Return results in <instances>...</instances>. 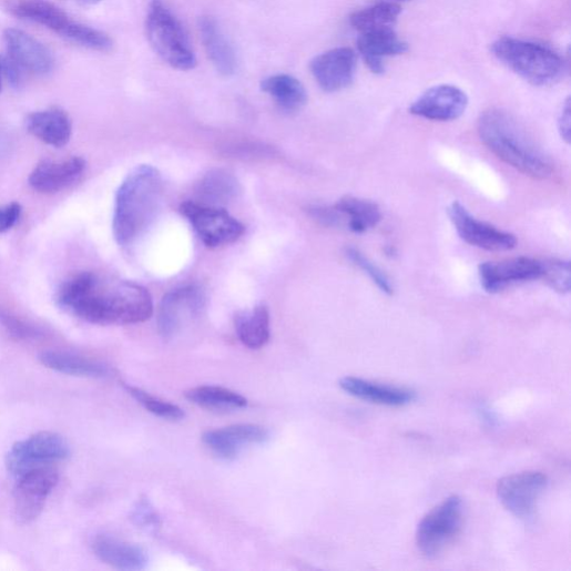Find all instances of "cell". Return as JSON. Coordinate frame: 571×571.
Returning <instances> with one entry per match:
<instances>
[{"instance_id":"1","label":"cell","mask_w":571,"mask_h":571,"mask_svg":"<svg viewBox=\"0 0 571 571\" xmlns=\"http://www.w3.org/2000/svg\"><path fill=\"white\" fill-rule=\"evenodd\" d=\"M58 302L63 309L95 325L140 324L153 314V302L144 287L93 273H81L67 281Z\"/></svg>"},{"instance_id":"2","label":"cell","mask_w":571,"mask_h":571,"mask_svg":"<svg viewBox=\"0 0 571 571\" xmlns=\"http://www.w3.org/2000/svg\"><path fill=\"white\" fill-rule=\"evenodd\" d=\"M163 194V180L151 165L133 169L120 185L114 207L113 234L120 246L137 241L154 221Z\"/></svg>"},{"instance_id":"3","label":"cell","mask_w":571,"mask_h":571,"mask_svg":"<svg viewBox=\"0 0 571 571\" xmlns=\"http://www.w3.org/2000/svg\"><path fill=\"white\" fill-rule=\"evenodd\" d=\"M483 144L500 160L534 179H547L552 163L518 120L504 110L491 109L478 121Z\"/></svg>"},{"instance_id":"4","label":"cell","mask_w":571,"mask_h":571,"mask_svg":"<svg viewBox=\"0 0 571 571\" xmlns=\"http://www.w3.org/2000/svg\"><path fill=\"white\" fill-rule=\"evenodd\" d=\"M492 54L507 68L534 86L557 81L564 70L563 59L552 49L514 38H500Z\"/></svg>"},{"instance_id":"5","label":"cell","mask_w":571,"mask_h":571,"mask_svg":"<svg viewBox=\"0 0 571 571\" xmlns=\"http://www.w3.org/2000/svg\"><path fill=\"white\" fill-rule=\"evenodd\" d=\"M12 16L42 26L61 38L96 52H110L113 41L102 31L79 23L48 0H10Z\"/></svg>"},{"instance_id":"6","label":"cell","mask_w":571,"mask_h":571,"mask_svg":"<svg viewBox=\"0 0 571 571\" xmlns=\"http://www.w3.org/2000/svg\"><path fill=\"white\" fill-rule=\"evenodd\" d=\"M145 29L151 48L171 68L190 71L197 67L196 53L184 27L161 0L150 3Z\"/></svg>"},{"instance_id":"7","label":"cell","mask_w":571,"mask_h":571,"mask_svg":"<svg viewBox=\"0 0 571 571\" xmlns=\"http://www.w3.org/2000/svg\"><path fill=\"white\" fill-rule=\"evenodd\" d=\"M462 522V499L449 497L420 521L416 534L419 551L430 559L439 557L459 534Z\"/></svg>"},{"instance_id":"8","label":"cell","mask_w":571,"mask_h":571,"mask_svg":"<svg viewBox=\"0 0 571 571\" xmlns=\"http://www.w3.org/2000/svg\"><path fill=\"white\" fill-rule=\"evenodd\" d=\"M71 455L70 445L60 435L43 431L16 443L7 455L6 465L16 478L43 467H52Z\"/></svg>"},{"instance_id":"9","label":"cell","mask_w":571,"mask_h":571,"mask_svg":"<svg viewBox=\"0 0 571 571\" xmlns=\"http://www.w3.org/2000/svg\"><path fill=\"white\" fill-rule=\"evenodd\" d=\"M180 212L210 248L234 244L245 233L244 225L225 210L187 202L182 204Z\"/></svg>"},{"instance_id":"10","label":"cell","mask_w":571,"mask_h":571,"mask_svg":"<svg viewBox=\"0 0 571 571\" xmlns=\"http://www.w3.org/2000/svg\"><path fill=\"white\" fill-rule=\"evenodd\" d=\"M17 479L13 494L16 517L20 523L29 524L43 512L60 476L52 466L34 469Z\"/></svg>"},{"instance_id":"11","label":"cell","mask_w":571,"mask_h":571,"mask_svg":"<svg viewBox=\"0 0 571 571\" xmlns=\"http://www.w3.org/2000/svg\"><path fill=\"white\" fill-rule=\"evenodd\" d=\"M206 307L202 288L187 286L166 294L159 308L157 327L164 339L174 337L187 323L198 318Z\"/></svg>"},{"instance_id":"12","label":"cell","mask_w":571,"mask_h":571,"mask_svg":"<svg viewBox=\"0 0 571 571\" xmlns=\"http://www.w3.org/2000/svg\"><path fill=\"white\" fill-rule=\"evenodd\" d=\"M548 485L547 477L537 471H527L502 478L497 493L502 506L514 517L529 520Z\"/></svg>"},{"instance_id":"13","label":"cell","mask_w":571,"mask_h":571,"mask_svg":"<svg viewBox=\"0 0 571 571\" xmlns=\"http://www.w3.org/2000/svg\"><path fill=\"white\" fill-rule=\"evenodd\" d=\"M449 217L459 236L471 246L489 252H508L517 245L512 234L477 220L458 202L450 206Z\"/></svg>"},{"instance_id":"14","label":"cell","mask_w":571,"mask_h":571,"mask_svg":"<svg viewBox=\"0 0 571 571\" xmlns=\"http://www.w3.org/2000/svg\"><path fill=\"white\" fill-rule=\"evenodd\" d=\"M310 72L319 88L334 93L348 88L356 73V54L351 49L338 48L316 57Z\"/></svg>"},{"instance_id":"15","label":"cell","mask_w":571,"mask_h":571,"mask_svg":"<svg viewBox=\"0 0 571 571\" xmlns=\"http://www.w3.org/2000/svg\"><path fill=\"white\" fill-rule=\"evenodd\" d=\"M467 94L455 85H438L425 92L411 106L410 113L427 120L449 122L467 110Z\"/></svg>"},{"instance_id":"16","label":"cell","mask_w":571,"mask_h":571,"mask_svg":"<svg viewBox=\"0 0 571 571\" xmlns=\"http://www.w3.org/2000/svg\"><path fill=\"white\" fill-rule=\"evenodd\" d=\"M542 263L520 257L501 263H483L479 267L480 282L489 294H497L509 285L541 278Z\"/></svg>"},{"instance_id":"17","label":"cell","mask_w":571,"mask_h":571,"mask_svg":"<svg viewBox=\"0 0 571 571\" xmlns=\"http://www.w3.org/2000/svg\"><path fill=\"white\" fill-rule=\"evenodd\" d=\"M9 58L22 70L37 75L53 71L55 61L52 52L28 33L8 29L4 32Z\"/></svg>"},{"instance_id":"18","label":"cell","mask_w":571,"mask_h":571,"mask_svg":"<svg viewBox=\"0 0 571 571\" xmlns=\"http://www.w3.org/2000/svg\"><path fill=\"white\" fill-rule=\"evenodd\" d=\"M269 431L258 425H235L204 434V443L220 458L235 459L245 446L269 440Z\"/></svg>"},{"instance_id":"19","label":"cell","mask_w":571,"mask_h":571,"mask_svg":"<svg viewBox=\"0 0 571 571\" xmlns=\"http://www.w3.org/2000/svg\"><path fill=\"white\" fill-rule=\"evenodd\" d=\"M86 162L79 156L44 160L29 177L30 185L41 194H55L74 183L85 171Z\"/></svg>"},{"instance_id":"20","label":"cell","mask_w":571,"mask_h":571,"mask_svg":"<svg viewBox=\"0 0 571 571\" xmlns=\"http://www.w3.org/2000/svg\"><path fill=\"white\" fill-rule=\"evenodd\" d=\"M357 49L365 64L374 74H384L386 59L405 54L409 51V45L398 37L395 30H385L360 34Z\"/></svg>"},{"instance_id":"21","label":"cell","mask_w":571,"mask_h":571,"mask_svg":"<svg viewBox=\"0 0 571 571\" xmlns=\"http://www.w3.org/2000/svg\"><path fill=\"white\" fill-rule=\"evenodd\" d=\"M339 387L354 398L378 406L400 408L416 399L415 392L410 390L383 386L353 376L341 378Z\"/></svg>"},{"instance_id":"22","label":"cell","mask_w":571,"mask_h":571,"mask_svg":"<svg viewBox=\"0 0 571 571\" xmlns=\"http://www.w3.org/2000/svg\"><path fill=\"white\" fill-rule=\"evenodd\" d=\"M26 124L32 135L54 147L65 146L72 136V121L59 108L32 113L27 118Z\"/></svg>"},{"instance_id":"23","label":"cell","mask_w":571,"mask_h":571,"mask_svg":"<svg viewBox=\"0 0 571 571\" xmlns=\"http://www.w3.org/2000/svg\"><path fill=\"white\" fill-rule=\"evenodd\" d=\"M92 548L100 560L115 569L136 571L147 564L146 554L140 547L109 534L95 537Z\"/></svg>"},{"instance_id":"24","label":"cell","mask_w":571,"mask_h":571,"mask_svg":"<svg viewBox=\"0 0 571 571\" xmlns=\"http://www.w3.org/2000/svg\"><path fill=\"white\" fill-rule=\"evenodd\" d=\"M200 32L207 55L216 70L224 77L235 74L237 69L235 50L216 20L211 17L202 18L200 20Z\"/></svg>"},{"instance_id":"25","label":"cell","mask_w":571,"mask_h":571,"mask_svg":"<svg viewBox=\"0 0 571 571\" xmlns=\"http://www.w3.org/2000/svg\"><path fill=\"white\" fill-rule=\"evenodd\" d=\"M39 359L45 367L71 376L102 378L111 374L106 364L68 351L44 350Z\"/></svg>"},{"instance_id":"26","label":"cell","mask_w":571,"mask_h":571,"mask_svg":"<svg viewBox=\"0 0 571 571\" xmlns=\"http://www.w3.org/2000/svg\"><path fill=\"white\" fill-rule=\"evenodd\" d=\"M402 10L398 3L377 2L351 14L350 26L360 34L376 31L395 30Z\"/></svg>"},{"instance_id":"27","label":"cell","mask_w":571,"mask_h":571,"mask_svg":"<svg viewBox=\"0 0 571 571\" xmlns=\"http://www.w3.org/2000/svg\"><path fill=\"white\" fill-rule=\"evenodd\" d=\"M262 90L269 94L276 104L286 112H297L307 103L304 85L294 77L277 74L262 82Z\"/></svg>"},{"instance_id":"28","label":"cell","mask_w":571,"mask_h":571,"mask_svg":"<svg viewBox=\"0 0 571 571\" xmlns=\"http://www.w3.org/2000/svg\"><path fill=\"white\" fill-rule=\"evenodd\" d=\"M235 324L239 339L248 348L259 349L269 341L271 317L265 305L239 313Z\"/></svg>"},{"instance_id":"29","label":"cell","mask_w":571,"mask_h":571,"mask_svg":"<svg viewBox=\"0 0 571 571\" xmlns=\"http://www.w3.org/2000/svg\"><path fill=\"white\" fill-rule=\"evenodd\" d=\"M334 208L346 220L349 231L356 234L366 233L383 220L376 204L350 196L341 198Z\"/></svg>"},{"instance_id":"30","label":"cell","mask_w":571,"mask_h":571,"mask_svg":"<svg viewBox=\"0 0 571 571\" xmlns=\"http://www.w3.org/2000/svg\"><path fill=\"white\" fill-rule=\"evenodd\" d=\"M185 398L210 410H236L248 406L246 398L232 390L220 387H200L185 394Z\"/></svg>"},{"instance_id":"31","label":"cell","mask_w":571,"mask_h":571,"mask_svg":"<svg viewBox=\"0 0 571 571\" xmlns=\"http://www.w3.org/2000/svg\"><path fill=\"white\" fill-rule=\"evenodd\" d=\"M238 193V182L225 171L207 174L201 184V195L213 204L227 203Z\"/></svg>"},{"instance_id":"32","label":"cell","mask_w":571,"mask_h":571,"mask_svg":"<svg viewBox=\"0 0 571 571\" xmlns=\"http://www.w3.org/2000/svg\"><path fill=\"white\" fill-rule=\"evenodd\" d=\"M124 389L146 411H149L157 418L167 421H180L183 420L185 417L184 411L175 405L155 398L149 395L147 392L129 385H124Z\"/></svg>"},{"instance_id":"33","label":"cell","mask_w":571,"mask_h":571,"mask_svg":"<svg viewBox=\"0 0 571 571\" xmlns=\"http://www.w3.org/2000/svg\"><path fill=\"white\" fill-rule=\"evenodd\" d=\"M0 325L18 340H38L45 336L43 328L3 307H0Z\"/></svg>"},{"instance_id":"34","label":"cell","mask_w":571,"mask_h":571,"mask_svg":"<svg viewBox=\"0 0 571 571\" xmlns=\"http://www.w3.org/2000/svg\"><path fill=\"white\" fill-rule=\"evenodd\" d=\"M346 257L357 267H359L365 274L369 276L374 284L387 295H394L395 287L390 278L384 271H380L375 266L367 257L355 248H347L345 251Z\"/></svg>"},{"instance_id":"35","label":"cell","mask_w":571,"mask_h":571,"mask_svg":"<svg viewBox=\"0 0 571 571\" xmlns=\"http://www.w3.org/2000/svg\"><path fill=\"white\" fill-rule=\"evenodd\" d=\"M541 278L557 293L567 294L570 290V264L562 261L542 263Z\"/></svg>"},{"instance_id":"36","label":"cell","mask_w":571,"mask_h":571,"mask_svg":"<svg viewBox=\"0 0 571 571\" xmlns=\"http://www.w3.org/2000/svg\"><path fill=\"white\" fill-rule=\"evenodd\" d=\"M134 524L149 531H155L161 526V520L147 499H140L131 512Z\"/></svg>"},{"instance_id":"37","label":"cell","mask_w":571,"mask_h":571,"mask_svg":"<svg viewBox=\"0 0 571 571\" xmlns=\"http://www.w3.org/2000/svg\"><path fill=\"white\" fill-rule=\"evenodd\" d=\"M22 215V206L13 203L6 207H0V234L12 230Z\"/></svg>"},{"instance_id":"38","label":"cell","mask_w":571,"mask_h":571,"mask_svg":"<svg viewBox=\"0 0 571 571\" xmlns=\"http://www.w3.org/2000/svg\"><path fill=\"white\" fill-rule=\"evenodd\" d=\"M570 101L567 99L558 120L560 135L567 143L570 142Z\"/></svg>"},{"instance_id":"39","label":"cell","mask_w":571,"mask_h":571,"mask_svg":"<svg viewBox=\"0 0 571 571\" xmlns=\"http://www.w3.org/2000/svg\"><path fill=\"white\" fill-rule=\"evenodd\" d=\"M10 67L9 57L0 55V92L3 90V80L7 79Z\"/></svg>"},{"instance_id":"40","label":"cell","mask_w":571,"mask_h":571,"mask_svg":"<svg viewBox=\"0 0 571 571\" xmlns=\"http://www.w3.org/2000/svg\"><path fill=\"white\" fill-rule=\"evenodd\" d=\"M75 2H79L81 4H86V6H93V4L100 3L101 0H75Z\"/></svg>"},{"instance_id":"41","label":"cell","mask_w":571,"mask_h":571,"mask_svg":"<svg viewBox=\"0 0 571 571\" xmlns=\"http://www.w3.org/2000/svg\"><path fill=\"white\" fill-rule=\"evenodd\" d=\"M392 2H395V3L409 2V0H392Z\"/></svg>"}]
</instances>
